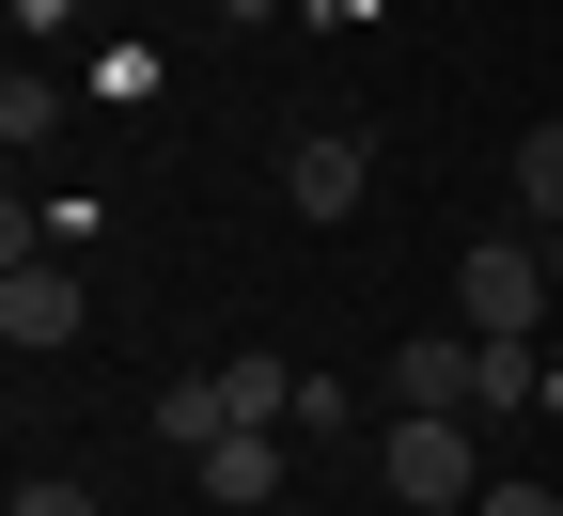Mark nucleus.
<instances>
[{
	"instance_id": "20e7f679",
	"label": "nucleus",
	"mask_w": 563,
	"mask_h": 516,
	"mask_svg": "<svg viewBox=\"0 0 563 516\" xmlns=\"http://www.w3.org/2000/svg\"><path fill=\"white\" fill-rule=\"evenodd\" d=\"M95 329V298H79V266H0V344H16V360H63V344H79Z\"/></svg>"
},
{
	"instance_id": "39448f33",
	"label": "nucleus",
	"mask_w": 563,
	"mask_h": 516,
	"mask_svg": "<svg viewBox=\"0 0 563 516\" xmlns=\"http://www.w3.org/2000/svg\"><path fill=\"white\" fill-rule=\"evenodd\" d=\"M188 485L220 501V516H266V501H282V422H235V438H203V454H188Z\"/></svg>"
},
{
	"instance_id": "9b49d317",
	"label": "nucleus",
	"mask_w": 563,
	"mask_h": 516,
	"mask_svg": "<svg viewBox=\"0 0 563 516\" xmlns=\"http://www.w3.org/2000/svg\"><path fill=\"white\" fill-rule=\"evenodd\" d=\"M470 516H563V501H548V485H485Z\"/></svg>"
},
{
	"instance_id": "6e6552de",
	"label": "nucleus",
	"mask_w": 563,
	"mask_h": 516,
	"mask_svg": "<svg viewBox=\"0 0 563 516\" xmlns=\"http://www.w3.org/2000/svg\"><path fill=\"white\" fill-rule=\"evenodd\" d=\"M517 204H532V235H563V125L517 141Z\"/></svg>"
},
{
	"instance_id": "0eeeda50",
	"label": "nucleus",
	"mask_w": 563,
	"mask_h": 516,
	"mask_svg": "<svg viewBox=\"0 0 563 516\" xmlns=\"http://www.w3.org/2000/svg\"><path fill=\"white\" fill-rule=\"evenodd\" d=\"M157 438H173V454H203V438H235V407H220V376H173V392H157Z\"/></svg>"
},
{
	"instance_id": "f03ea898",
	"label": "nucleus",
	"mask_w": 563,
	"mask_h": 516,
	"mask_svg": "<svg viewBox=\"0 0 563 516\" xmlns=\"http://www.w3.org/2000/svg\"><path fill=\"white\" fill-rule=\"evenodd\" d=\"M376 485H391L407 516H470V501H485V454H470V422H454V407H391Z\"/></svg>"
},
{
	"instance_id": "7ed1b4c3",
	"label": "nucleus",
	"mask_w": 563,
	"mask_h": 516,
	"mask_svg": "<svg viewBox=\"0 0 563 516\" xmlns=\"http://www.w3.org/2000/svg\"><path fill=\"white\" fill-rule=\"evenodd\" d=\"M361 188H376V141H361V125H313V141H282V204H298L313 235H329V219H361Z\"/></svg>"
},
{
	"instance_id": "f8f14e48",
	"label": "nucleus",
	"mask_w": 563,
	"mask_h": 516,
	"mask_svg": "<svg viewBox=\"0 0 563 516\" xmlns=\"http://www.w3.org/2000/svg\"><path fill=\"white\" fill-rule=\"evenodd\" d=\"M220 17H329V0H220Z\"/></svg>"
},
{
	"instance_id": "f257e3e1",
	"label": "nucleus",
	"mask_w": 563,
	"mask_h": 516,
	"mask_svg": "<svg viewBox=\"0 0 563 516\" xmlns=\"http://www.w3.org/2000/svg\"><path fill=\"white\" fill-rule=\"evenodd\" d=\"M454 329H470V344H548V329H563L548 235H485V251H454Z\"/></svg>"
},
{
	"instance_id": "ddd939ff",
	"label": "nucleus",
	"mask_w": 563,
	"mask_h": 516,
	"mask_svg": "<svg viewBox=\"0 0 563 516\" xmlns=\"http://www.w3.org/2000/svg\"><path fill=\"white\" fill-rule=\"evenodd\" d=\"M548 407H563V329H548Z\"/></svg>"
},
{
	"instance_id": "9d476101",
	"label": "nucleus",
	"mask_w": 563,
	"mask_h": 516,
	"mask_svg": "<svg viewBox=\"0 0 563 516\" xmlns=\"http://www.w3.org/2000/svg\"><path fill=\"white\" fill-rule=\"evenodd\" d=\"M16 516H95V485H79V470H32V485H16Z\"/></svg>"
},
{
	"instance_id": "4468645a",
	"label": "nucleus",
	"mask_w": 563,
	"mask_h": 516,
	"mask_svg": "<svg viewBox=\"0 0 563 516\" xmlns=\"http://www.w3.org/2000/svg\"><path fill=\"white\" fill-rule=\"evenodd\" d=\"M548 282H563V235H548Z\"/></svg>"
},
{
	"instance_id": "423d86ee",
	"label": "nucleus",
	"mask_w": 563,
	"mask_h": 516,
	"mask_svg": "<svg viewBox=\"0 0 563 516\" xmlns=\"http://www.w3.org/2000/svg\"><path fill=\"white\" fill-rule=\"evenodd\" d=\"M391 392H407V407H454V422H470V407H485V360H470V329H422V344L391 360Z\"/></svg>"
},
{
	"instance_id": "1a4fd4ad",
	"label": "nucleus",
	"mask_w": 563,
	"mask_h": 516,
	"mask_svg": "<svg viewBox=\"0 0 563 516\" xmlns=\"http://www.w3.org/2000/svg\"><path fill=\"white\" fill-rule=\"evenodd\" d=\"M485 360V407H548V344H470Z\"/></svg>"
}]
</instances>
